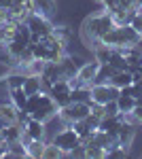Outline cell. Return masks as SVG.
<instances>
[{
	"mask_svg": "<svg viewBox=\"0 0 142 159\" xmlns=\"http://www.w3.org/2000/svg\"><path fill=\"white\" fill-rule=\"evenodd\" d=\"M19 112L21 110L11 102V98L9 100L0 98V119L4 123H19Z\"/></svg>",
	"mask_w": 142,
	"mask_h": 159,
	"instance_id": "cell-8",
	"label": "cell"
},
{
	"mask_svg": "<svg viewBox=\"0 0 142 159\" xmlns=\"http://www.w3.org/2000/svg\"><path fill=\"white\" fill-rule=\"evenodd\" d=\"M134 138H136V125H134V123L123 121V125H121V129H119V134H117V142L123 148H127V151H130Z\"/></svg>",
	"mask_w": 142,
	"mask_h": 159,
	"instance_id": "cell-9",
	"label": "cell"
},
{
	"mask_svg": "<svg viewBox=\"0 0 142 159\" xmlns=\"http://www.w3.org/2000/svg\"><path fill=\"white\" fill-rule=\"evenodd\" d=\"M24 81H25V72L17 70V68L9 70V72H7V76H4V85H7V89H17V87H24Z\"/></svg>",
	"mask_w": 142,
	"mask_h": 159,
	"instance_id": "cell-14",
	"label": "cell"
},
{
	"mask_svg": "<svg viewBox=\"0 0 142 159\" xmlns=\"http://www.w3.org/2000/svg\"><path fill=\"white\" fill-rule=\"evenodd\" d=\"M94 2H98V4H104V0H94Z\"/></svg>",
	"mask_w": 142,
	"mask_h": 159,
	"instance_id": "cell-32",
	"label": "cell"
},
{
	"mask_svg": "<svg viewBox=\"0 0 142 159\" xmlns=\"http://www.w3.org/2000/svg\"><path fill=\"white\" fill-rule=\"evenodd\" d=\"M57 112H59L57 102L49 96V91H43V96H40V104H38V106H36V110L30 115V119H36V121L49 123L53 117H57Z\"/></svg>",
	"mask_w": 142,
	"mask_h": 159,
	"instance_id": "cell-2",
	"label": "cell"
},
{
	"mask_svg": "<svg viewBox=\"0 0 142 159\" xmlns=\"http://www.w3.org/2000/svg\"><path fill=\"white\" fill-rule=\"evenodd\" d=\"M119 115V106H117V100L104 104V117H117Z\"/></svg>",
	"mask_w": 142,
	"mask_h": 159,
	"instance_id": "cell-27",
	"label": "cell"
},
{
	"mask_svg": "<svg viewBox=\"0 0 142 159\" xmlns=\"http://www.w3.org/2000/svg\"><path fill=\"white\" fill-rule=\"evenodd\" d=\"M13 19H15V15H13L11 9L0 7V25H2V24H9V21H13Z\"/></svg>",
	"mask_w": 142,
	"mask_h": 159,
	"instance_id": "cell-29",
	"label": "cell"
},
{
	"mask_svg": "<svg viewBox=\"0 0 142 159\" xmlns=\"http://www.w3.org/2000/svg\"><path fill=\"white\" fill-rule=\"evenodd\" d=\"M64 153H62V148L55 147L53 142H47V147H45V153H43V159H57L62 157Z\"/></svg>",
	"mask_w": 142,
	"mask_h": 159,
	"instance_id": "cell-26",
	"label": "cell"
},
{
	"mask_svg": "<svg viewBox=\"0 0 142 159\" xmlns=\"http://www.w3.org/2000/svg\"><path fill=\"white\" fill-rule=\"evenodd\" d=\"M34 7L36 13L43 15L49 21H53L55 15H57V0H34Z\"/></svg>",
	"mask_w": 142,
	"mask_h": 159,
	"instance_id": "cell-10",
	"label": "cell"
},
{
	"mask_svg": "<svg viewBox=\"0 0 142 159\" xmlns=\"http://www.w3.org/2000/svg\"><path fill=\"white\" fill-rule=\"evenodd\" d=\"M108 64L115 68V70H127V61H125V55H121L119 51H112V55H110V60H108Z\"/></svg>",
	"mask_w": 142,
	"mask_h": 159,
	"instance_id": "cell-24",
	"label": "cell"
},
{
	"mask_svg": "<svg viewBox=\"0 0 142 159\" xmlns=\"http://www.w3.org/2000/svg\"><path fill=\"white\" fill-rule=\"evenodd\" d=\"M51 34L57 38L59 43L68 45L70 38H72V28H70V25H53V32H51Z\"/></svg>",
	"mask_w": 142,
	"mask_h": 159,
	"instance_id": "cell-19",
	"label": "cell"
},
{
	"mask_svg": "<svg viewBox=\"0 0 142 159\" xmlns=\"http://www.w3.org/2000/svg\"><path fill=\"white\" fill-rule=\"evenodd\" d=\"M7 153H9V142L4 138H0V159L7 157Z\"/></svg>",
	"mask_w": 142,
	"mask_h": 159,
	"instance_id": "cell-30",
	"label": "cell"
},
{
	"mask_svg": "<svg viewBox=\"0 0 142 159\" xmlns=\"http://www.w3.org/2000/svg\"><path fill=\"white\" fill-rule=\"evenodd\" d=\"M24 91H25V96H32V93H38V91H45V85H43L40 74H25Z\"/></svg>",
	"mask_w": 142,
	"mask_h": 159,
	"instance_id": "cell-12",
	"label": "cell"
},
{
	"mask_svg": "<svg viewBox=\"0 0 142 159\" xmlns=\"http://www.w3.org/2000/svg\"><path fill=\"white\" fill-rule=\"evenodd\" d=\"M55 147H59L62 148V153L64 155H70V151L72 148H76L83 140H81V136L74 132V127L72 125H66L62 132H57V134L53 136V140H51Z\"/></svg>",
	"mask_w": 142,
	"mask_h": 159,
	"instance_id": "cell-3",
	"label": "cell"
},
{
	"mask_svg": "<svg viewBox=\"0 0 142 159\" xmlns=\"http://www.w3.org/2000/svg\"><path fill=\"white\" fill-rule=\"evenodd\" d=\"M130 25H131V28H134V30H136V32H138V34L142 36V11H138L136 15H134V17H131Z\"/></svg>",
	"mask_w": 142,
	"mask_h": 159,
	"instance_id": "cell-28",
	"label": "cell"
},
{
	"mask_svg": "<svg viewBox=\"0 0 142 159\" xmlns=\"http://www.w3.org/2000/svg\"><path fill=\"white\" fill-rule=\"evenodd\" d=\"M45 147H47V140H30V142L25 144L28 157H32V159H43Z\"/></svg>",
	"mask_w": 142,
	"mask_h": 159,
	"instance_id": "cell-17",
	"label": "cell"
},
{
	"mask_svg": "<svg viewBox=\"0 0 142 159\" xmlns=\"http://www.w3.org/2000/svg\"><path fill=\"white\" fill-rule=\"evenodd\" d=\"M9 98H11V102L17 106L19 110H24L25 106V100H28V96H25L24 87H17V89H9Z\"/></svg>",
	"mask_w": 142,
	"mask_h": 159,
	"instance_id": "cell-20",
	"label": "cell"
},
{
	"mask_svg": "<svg viewBox=\"0 0 142 159\" xmlns=\"http://www.w3.org/2000/svg\"><path fill=\"white\" fill-rule=\"evenodd\" d=\"M72 127H74V132H76V134L81 136V140H83V142H85V140H87L91 134H94V129H91V127L85 123V119H83V121H74V123H72Z\"/></svg>",
	"mask_w": 142,
	"mask_h": 159,
	"instance_id": "cell-25",
	"label": "cell"
},
{
	"mask_svg": "<svg viewBox=\"0 0 142 159\" xmlns=\"http://www.w3.org/2000/svg\"><path fill=\"white\" fill-rule=\"evenodd\" d=\"M4 47H7V51L11 53L15 60H19V55H21V51H24L25 47H28V43H24L21 38H17V36H15V38L11 40V43H7Z\"/></svg>",
	"mask_w": 142,
	"mask_h": 159,
	"instance_id": "cell-21",
	"label": "cell"
},
{
	"mask_svg": "<svg viewBox=\"0 0 142 159\" xmlns=\"http://www.w3.org/2000/svg\"><path fill=\"white\" fill-rule=\"evenodd\" d=\"M112 25H115L112 15H110V13H106V11L85 17L83 25H81V40H83V45L89 51H94L95 45L102 40V36L106 34Z\"/></svg>",
	"mask_w": 142,
	"mask_h": 159,
	"instance_id": "cell-1",
	"label": "cell"
},
{
	"mask_svg": "<svg viewBox=\"0 0 142 159\" xmlns=\"http://www.w3.org/2000/svg\"><path fill=\"white\" fill-rule=\"evenodd\" d=\"M121 89L115 87L112 83H94L91 85V102H98V104H108L112 100L119 98Z\"/></svg>",
	"mask_w": 142,
	"mask_h": 159,
	"instance_id": "cell-4",
	"label": "cell"
},
{
	"mask_svg": "<svg viewBox=\"0 0 142 159\" xmlns=\"http://www.w3.org/2000/svg\"><path fill=\"white\" fill-rule=\"evenodd\" d=\"M98 68H100V61H85L83 66L79 68V74H76V79H79V83L85 87H91L95 81V74H98Z\"/></svg>",
	"mask_w": 142,
	"mask_h": 159,
	"instance_id": "cell-7",
	"label": "cell"
},
{
	"mask_svg": "<svg viewBox=\"0 0 142 159\" xmlns=\"http://www.w3.org/2000/svg\"><path fill=\"white\" fill-rule=\"evenodd\" d=\"M25 24L30 25V30H32L34 36H45V34H51L53 32V24L49 19H45L43 15H38V13H32L25 19Z\"/></svg>",
	"mask_w": 142,
	"mask_h": 159,
	"instance_id": "cell-6",
	"label": "cell"
},
{
	"mask_svg": "<svg viewBox=\"0 0 142 159\" xmlns=\"http://www.w3.org/2000/svg\"><path fill=\"white\" fill-rule=\"evenodd\" d=\"M0 138H2V127H0Z\"/></svg>",
	"mask_w": 142,
	"mask_h": 159,
	"instance_id": "cell-33",
	"label": "cell"
},
{
	"mask_svg": "<svg viewBox=\"0 0 142 159\" xmlns=\"http://www.w3.org/2000/svg\"><path fill=\"white\" fill-rule=\"evenodd\" d=\"M112 51H115L112 47H108V45H104V43L100 40L91 53H94V60H95V61H100V64H108L110 55H112Z\"/></svg>",
	"mask_w": 142,
	"mask_h": 159,
	"instance_id": "cell-16",
	"label": "cell"
},
{
	"mask_svg": "<svg viewBox=\"0 0 142 159\" xmlns=\"http://www.w3.org/2000/svg\"><path fill=\"white\" fill-rule=\"evenodd\" d=\"M24 136V125L21 123H7L2 127V138L7 142H15V140H21Z\"/></svg>",
	"mask_w": 142,
	"mask_h": 159,
	"instance_id": "cell-13",
	"label": "cell"
},
{
	"mask_svg": "<svg viewBox=\"0 0 142 159\" xmlns=\"http://www.w3.org/2000/svg\"><path fill=\"white\" fill-rule=\"evenodd\" d=\"M131 115H134V117H136V121L142 125V104H136L134 110H131Z\"/></svg>",
	"mask_w": 142,
	"mask_h": 159,
	"instance_id": "cell-31",
	"label": "cell"
},
{
	"mask_svg": "<svg viewBox=\"0 0 142 159\" xmlns=\"http://www.w3.org/2000/svg\"><path fill=\"white\" fill-rule=\"evenodd\" d=\"M115 72H117V70H115L110 64H100L94 83H110V79H112V74H115Z\"/></svg>",
	"mask_w": 142,
	"mask_h": 159,
	"instance_id": "cell-18",
	"label": "cell"
},
{
	"mask_svg": "<svg viewBox=\"0 0 142 159\" xmlns=\"http://www.w3.org/2000/svg\"><path fill=\"white\" fill-rule=\"evenodd\" d=\"M49 96L57 102V106H66V104H70L72 102V85L70 81H66V79H59L55 81L53 85L49 87Z\"/></svg>",
	"mask_w": 142,
	"mask_h": 159,
	"instance_id": "cell-5",
	"label": "cell"
},
{
	"mask_svg": "<svg viewBox=\"0 0 142 159\" xmlns=\"http://www.w3.org/2000/svg\"><path fill=\"white\" fill-rule=\"evenodd\" d=\"M110 83L115 87H119V89H123V87H127V85L134 83V74H131V70H119V72L112 74Z\"/></svg>",
	"mask_w": 142,
	"mask_h": 159,
	"instance_id": "cell-15",
	"label": "cell"
},
{
	"mask_svg": "<svg viewBox=\"0 0 142 159\" xmlns=\"http://www.w3.org/2000/svg\"><path fill=\"white\" fill-rule=\"evenodd\" d=\"M117 106H119V112H131L134 106H136V98H131V96H125V93H119L117 98Z\"/></svg>",
	"mask_w": 142,
	"mask_h": 159,
	"instance_id": "cell-22",
	"label": "cell"
},
{
	"mask_svg": "<svg viewBox=\"0 0 142 159\" xmlns=\"http://www.w3.org/2000/svg\"><path fill=\"white\" fill-rule=\"evenodd\" d=\"M7 157H28V151H25V144L21 140H15V142H9V153Z\"/></svg>",
	"mask_w": 142,
	"mask_h": 159,
	"instance_id": "cell-23",
	"label": "cell"
},
{
	"mask_svg": "<svg viewBox=\"0 0 142 159\" xmlns=\"http://www.w3.org/2000/svg\"><path fill=\"white\" fill-rule=\"evenodd\" d=\"M24 132L30 136L32 140H45V138H47V123L36 121V119H30V121L25 123Z\"/></svg>",
	"mask_w": 142,
	"mask_h": 159,
	"instance_id": "cell-11",
	"label": "cell"
}]
</instances>
